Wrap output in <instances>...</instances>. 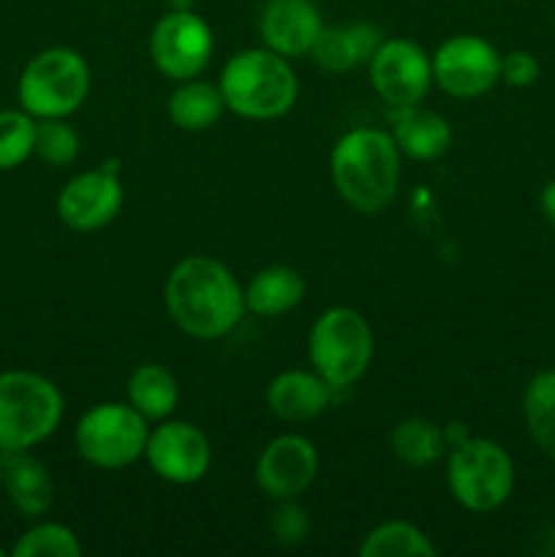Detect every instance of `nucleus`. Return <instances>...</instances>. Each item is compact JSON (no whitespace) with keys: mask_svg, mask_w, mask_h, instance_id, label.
Returning <instances> with one entry per match:
<instances>
[{"mask_svg":"<svg viewBox=\"0 0 555 557\" xmlns=\"http://www.w3.org/2000/svg\"><path fill=\"white\" fill-rule=\"evenodd\" d=\"M0 493H3V455H0Z\"/></svg>","mask_w":555,"mask_h":557,"instance_id":"nucleus-33","label":"nucleus"},{"mask_svg":"<svg viewBox=\"0 0 555 557\" xmlns=\"http://www.w3.org/2000/svg\"><path fill=\"white\" fill-rule=\"evenodd\" d=\"M212 30L190 9H172L156 22L150 36V58L166 79H196L212 58Z\"/></svg>","mask_w":555,"mask_h":557,"instance_id":"nucleus-9","label":"nucleus"},{"mask_svg":"<svg viewBox=\"0 0 555 557\" xmlns=\"http://www.w3.org/2000/svg\"><path fill=\"white\" fill-rule=\"evenodd\" d=\"M163 305L185 335L218 341L243 321L245 292L226 264L210 256H188L169 272Z\"/></svg>","mask_w":555,"mask_h":557,"instance_id":"nucleus-1","label":"nucleus"},{"mask_svg":"<svg viewBox=\"0 0 555 557\" xmlns=\"http://www.w3.org/2000/svg\"><path fill=\"white\" fill-rule=\"evenodd\" d=\"M522 417L533 444L555 460V370H542L522 392Z\"/></svg>","mask_w":555,"mask_h":557,"instance_id":"nucleus-24","label":"nucleus"},{"mask_svg":"<svg viewBox=\"0 0 555 557\" xmlns=\"http://www.w3.org/2000/svg\"><path fill=\"white\" fill-rule=\"evenodd\" d=\"M384 30L373 22H351V25L324 27L310 58L316 65L332 74H346L357 65H368L375 49L384 44Z\"/></svg>","mask_w":555,"mask_h":557,"instance_id":"nucleus-18","label":"nucleus"},{"mask_svg":"<svg viewBox=\"0 0 555 557\" xmlns=\"http://www.w3.org/2000/svg\"><path fill=\"white\" fill-rule=\"evenodd\" d=\"M3 493L22 517L38 520L54 504V479L30 451H9L3 455Z\"/></svg>","mask_w":555,"mask_h":557,"instance_id":"nucleus-19","label":"nucleus"},{"mask_svg":"<svg viewBox=\"0 0 555 557\" xmlns=\"http://www.w3.org/2000/svg\"><path fill=\"white\" fill-rule=\"evenodd\" d=\"M370 85L390 109L422 103L433 82V58L408 38H384L368 63Z\"/></svg>","mask_w":555,"mask_h":557,"instance_id":"nucleus-11","label":"nucleus"},{"mask_svg":"<svg viewBox=\"0 0 555 557\" xmlns=\"http://www.w3.org/2000/svg\"><path fill=\"white\" fill-rule=\"evenodd\" d=\"M14 557H79L82 542L63 522H38L14 544Z\"/></svg>","mask_w":555,"mask_h":557,"instance_id":"nucleus-27","label":"nucleus"},{"mask_svg":"<svg viewBox=\"0 0 555 557\" xmlns=\"http://www.w3.org/2000/svg\"><path fill=\"white\" fill-rule=\"evenodd\" d=\"M390 134L400 156L414 161H435L449 150L452 125L433 109H422L419 103L390 109Z\"/></svg>","mask_w":555,"mask_h":557,"instance_id":"nucleus-16","label":"nucleus"},{"mask_svg":"<svg viewBox=\"0 0 555 557\" xmlns=\"http://www.w3.org/2000/svg\"><path fill=\"white\" fill-rule=\"evenodd\" d=\"M468 430H466V424H460V422H449L444 428V438H446V446H457V444H462V441L468 438Z\"/></svg>","mask_w":555,"mask_h":557,"instance_id":"nucleus-32","label":"nucleus"},{"mask_svg":"<svg viewBox=\"0 0 555 557\" xmlns=\"http://www.w3.org/2000/svg\"><path fill=\"white\" fill-rule=\"evenodd\" d=\"M82 141L74 125L65 123V117H44L36 120V145L33 156L41 158L49 166H71L79 158Z\"/></svg>","mask_w":555,"mask_h":557,"instance_id":"nucleus-28","label":"nucleus"},{"mask_svg":"<svg viewBox=\"0 0 555 557\" xmlns=\"http://www.w3.org/2000/svg\"><path fill=\"white\" fill-rule=\"evenodd\" d=\"M433 82L452 98H479L501 82V54L488 38L460 33L435 49Z\"/></svg>","mask_w":555,"mask_h":557,"instance_id":"nucleus-10","label":"nucleus"},{"mask_svg":"<svg viewBox=\"0 0 555 557\" xmlns=\"http://www.w3.org/2000/svg\"><path fill=\"white\" fill-rule=\"evenodd\" d=\"M243 292L245 310L261 315V319H275V315L288 313L303 302L305 281L292 267L275 264L261 270Z\"/></svg>","mask_w":555,"mask_h":557,"instance_id":"nucleus-20","label":"nucleus"},{"mask_svg":"<svg viewBox=\"0 0 555 557\" xmlns=\"http://www.w3.org/2000/svg\"><path fill=\"white\" fill-rule=\"evenodd\" d=\"M152 473L169 484H194L207 476L212 449L207 435L196 424L163 419L150 430L145 449Z\"/></svg>","mask_w":555,"mask_h":557,"instance_id":"nucleus-12","label":"nucleus"},{"mask_svg":"<svg viewBox=\"0 0 555 557\" xmlns=\"http://www.w3.org/2000/svg\"><path fill=\"white\" fill-rule=\"evenodd\" d=\"M390 446L392 455L400 462H406V466H433V462L441 460V455L446 451L444 428H439V424L422 417L403 419V422H397L395 430L390 433Z\"/></svg>","mask_w":555,"mask_h":557,"instance_id":"nucleus-23","label":"nucleus"},{"mask_svg":"<svg viewBox=\"0 0 555 557\" xmlns=\"http://www.w3.org/2000/svg\"><path fill=\"white\" fill-rule=\"evenodd\" d=\"M218 87L229 112L245 120H278L297 103L299 79L292 63L272 49H243L223 65Z\"/></svg>","mask_w":555,"mask_h":557,"instance_id":"nucleus-3","label":"nucleus"},{"mask_svg":"<svg viewBox=\"0 0 555 557\" xmlns=\"http://www.w3.org/2000/svg\"><path fill=\"white\" fill-rule=\"evenodd\" d=\"M123 199L125 194L120 177L101 166L76 174L74 180L65 183L58 196V215L74 232L90 234L114 221Z\"/></svg>","mask_w":555,"mask_h":557,"instance_id":"nucleus-14","label":"nucleus"},{"mask_svg":"<svg viewBox=\"0 0 555 557\" xmlns=\"http://www.w3.org/2000/svg\"><path fill=\"white\" fill-rule=\"evenodd\" d=\"M270 531L286 547H297L305 539L310 536V517L303 506L297 504V498L292 500H278L275 511L270 517Z\"/></svg>","mask_w":555,"mask_h":557,"instance_id":"nucleus-29","label":"nucleus"},{"mask_svg":"<svg viewBox=\"0 0 555 557\" xmlns=\"http://www.w3.org/2000/svg\"><path fill=\"white\" fill-rule=\"evenodd\" d=\"M90 92V65L76 49L49 47L30 58L16 82L20 107L36 120L71 117Z\"/></svg>","mask_w":555,"mask_h":557,"instance_id":"nucleus-5","label":"nucleus"},{"mask_svg":"<svg viewBox=\"0 0 555 557\" xmlns=\"http://www.w3.org/2000/svg\"><path fill=\"white\" fill-rule=\"evenodd\" d=\"M63 419V395L47 375L33 370L0 373V455L30 451Z\"/></svg>","mask_w":555,"mask_h":557,"instance_id":"nucleus-4","label":"nucleus"},{"mask_svg":"<svg viewBox=\"0 0 555 557\" xmlns=\"http://www.w3.org/2000/svg\"><path fill=\"white\" fill-rule=\"evenodd\" d=\"M0 557H5V549L3 547H0Z\"/></svg>","mask_w":555,"mask_h":557,"instance_id":"nucleus-34","label":"nucleus"},{"mask_svg":"<svg viewBox=\"0 0 555 557\" xmlns=\"http://www.w3.org/2000/svg\"><path fill=\"white\" fill-rule=\"evenodd\" d=\"M324 22L313 0H267L259 14V36L267 49L283 58L313 52Z\"/></svg>","mask_w":555,"mask_h":557,"instance_id":"nucleus-15","label":"nucleus"},{"mask_svg":"<svg viewBox=\"0 0 555 557\" xmlns=\"http://www.w3.org/2000/svg\"><path fill=\"white\" fill-rule=\"evenodd\" d=\"M150 422L131 403H101L76 422L74 444L85 462L101 471H123L145 457Z\"/></svg>","mask_w":555,"mask_h":557,"instance_id":"nucleus-8","label":"nucleus"},{"mask_svg":"<svg viewBox=\"0 0 555 557\" xmlns=\"http://www.w3.org/2000/svg\"><path fill=\"white\" fill-rule=\"evenodd\" d=\"M332 185L351 210L375 215L392 205L400 185V150L390 131L351 128L332 147Z\"/></svg>","mask_w":555,"mask_h":557,"instance_id":"nucleus-2","label":"nucleus"},{"mask_svg":"<svg viewBox=\"0 0 555 557\" xmlns=\"http://www.w3.org/2000/svg\"><path fill=\"white\" fill-rule=\"evenodd\" d=\"M36 145V117L25 109H0V172L22 166Z\"/></svg>","mask_w":555,"mask_h":557,"instance_id":"nucleus-26","label":"nucleus"},{"mask_svg":"<svg viewBox=\"0 0 555 557\" xmlns=\"http://www.w3.org/2000/svg\"><path fill=\"white\" fill-rule=\"evenodd\" d=\"M539 74H542L539 60L528 49H515L509 54H501V82H506L509 87L522 90V87L536 85Z\"/></svg>","mask_w":555,"mask_h":557,"instance_id":"nucleus-30","label":"nucleus"},{"mask_svg":"<svg viewBox=\"0 0 555 557\" xmlns=\"http://www.w3.org/2000/svg\"><path fill=\"white\" fill-rule=\"evenodd\" d=\"M308 357L316 373L335 392L357 384L373 359V330L368 319L343 305L324 310L310 326Z\"/></svg>","mask_w":555,"mask_h":557,"instance_id":"nucleus-6","label":"nucleus"},{"mask_svg":"<svg viewBox=\"0 0 555 557\" xmlns=\"http://www.w3.org/2000/svg\"><path fill=\"white\" fill-rule=\"evenodd\" d=\"M319 473V451L305 435H278L256 460V482L272 500L299 498Z\"/></svg>","mask_w":555,"mask_h":557,"instance_id":"nucleus-13","label":"nucleus"},{"mask_svg":"<svg viewBox=\"0 0 555 557\" xmlns=\"http://www.w3.org/2000/svg\"><path fill=\"white\" fill-rule=\"evenodd\" d=\"M539 207H542V215L555 226V180H550V183L542 188Z\"/></svg>","mask_w":555,"mask_h":557,"instance_id":"nucleus-31","label":"nucleus"},{"mask_svg":"<svg viewBox=\"0 0 555 557\" xmlns=\"http://www.w3.org/2000/svg\"><path fill=\"white\" fill-rule=\"evenodd\" d=\"M128 403L147 422H163L180 403L177 379L158 362L139 364L128 379Z\"/></svg>","mask_w":555,"mask_h":557,"instance_id":"nucleus-22","label":"nucleus"},{"mask_svg":"<svg viewBox=\"0 0 555 557\" xmlns=\"http://www.w3.org/2000/svg\"><path fill=\"white\" fill-rule=\"evenodd\" d=\"M169 117L180 131H207L223 117L226 112V101H223L221 87L212 82L196 79L177 82L174 92L169 96Z\"/></svg>","mask_w":555,"mask_h":557,"instance_id":"nucleus-21","label":"nucleus"},{"mask_svg":"<svg viewBox=\"0 0 555 557\" xmlns=\"http://www.w3.org/2000/svg\"><path fill=\"white\" fill-rule=\"evenodd\" d=\"M362 557H433L435 547L424 531H419L414 522L392 520L381 522L379 528L365 536L359 544Z\"/></svg>","mask_w":555,"mask_h":557,"instance_id":"nucleus-25","label":"nucleus"},{"mask_svg":"<svg viewBox=\"0 0 555 557\" xmlns=\"http://www.w3.org/2000/svg\"><path fill=\"white\" fill-rule=\"evenodd\" d=\"M446 484L462 509L490 515L501 509L515 490V462L495 441L468 435L462 444L452 446Z\"/></svg>","mask_w":555,"mask_h":557,"instance_id":"nucleus-7","label":"nucleus"},{"mask_svg":"<svg viewBox=\"0 0 555 557\" xmlns=\"http://www.w3.org/2000/svg\"><path fill=\"white\" fill-rule=\"evenodd\" d=\"M332 392L316 370H286L267 386V406L283 422H308L326 411Z\"/></svg>","mask_w":555,"mask_h":557,"instance_id":"nucleus-17","label":"nucleus"}]
</instances>
